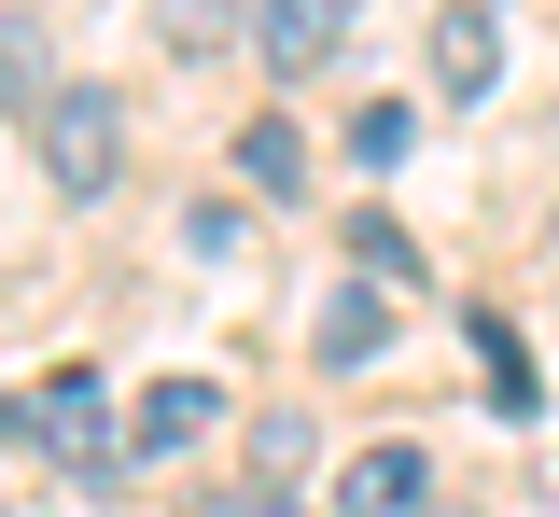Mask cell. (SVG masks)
I'll return each mask as SVG.
<instances>
[{
    "mask_svg": "<svg viewBox=\"0 0 559 517\" xmlns=\"http://www.w3.org/2000/svg\"><path fill=\"white\" fill-rule=\"evenodd\" d=\"M349 280H392V294H406V280H419V238L392 211H349Z\"/></svg>",
    "mask_w": 559,
    "mask_h": 517,
    "instance_id": "obj_10",
    "label": "cell"
},
{
    "mask_svg": "<svg viewBox=\"0 0 559 517\" xmlns=\"http://www.w3.org/2000/svg\"><path fill=\"white\" fill-rule=\"evenodd\" d=\"M238 182H266V196H294V182H308V141H294V112L238 127Z\"/></svg>",
    "mask_w": 559,
    "mask_h": 517,
    "instance_id": "obj_11",
    "label": "cell"
},
{
    "mask_svg": "<svg viewBox=\"0 0 559 517\" xmlns=\"http://www.w3.org/2000/svg\"><path fill=\"white\" fill-rule=\"evenodd\" d=\"M0 434H28V406H14V392H0Z\"/></svg>",
    "mask_w": 559,
    "mask_h": 517,
    "instance_id": "obj_15",
    "label": "cell"
},
{
    "mask_svg": "<svg viewBox=\"0 0 559 517\" xmlns=\"http://www.w3.org/2000/svg\"><path fill=\"white\" fill-rule=\"evenodd\" d=\"M210 420H224V392H210V377H154V392L127 406V461H168V447H197Z\"/></svg>",
    "mask_w": 559,
    "mask_h": 517,
    "instance_id": "obj_5",
    "label": "cell"
},
{
    "mask_svg": "<svg viewBox=\"0 0 559 517\" xmlns=\"http://www.w3.org/2000/svg\"><path fill=\"white\" fill-rule=\"evenodd\" d=\"M238 28H252L238 0H154V43H168V57H224Z\"/></svg>",
    "mask_w": 559,
    "mask_h": 517,
    "instance_id": "obj_9",
    "label": "cell"
},
{
    "mask_svg": "<svg viewBox=\"0 0 559 517\" xmlns=\"http://www.w3.org/2000/svg\"><path fill=\"white\" fill-rule=\"evenodd\" d=\"M476 377H489V406H503V420H532V406H546V364H532V336H518L503 308L476 322Z\"/></svg>",
    "mask_w": 559,
    "mask_h": 517,
    "instance_id": "obj_7",
    "label": "cell"
},
{
    "mask_svg": "<svg viewBox=\"0 0 559 517\" xmlns=\"http://www.w3.org/2000/svg\"><path fill=\"white\" fill-rule=\"evenodd\" d=\"M308 350H322V364H378V350H392V294H378V280H349L336 308H322V322H308Z\"/></svg>",
    "mask_w": 559,
    "mask_h": 517,
    "instance_id": "obj_6",
    "label": "cell"
},
{
    "mask_svg": "<svg viewBox=\"0 0 559 517\" xmlns=\"http://www.w3.org/2000/svg\"><path fill=\"white\" fill-rule=\"evenodd\" d=\"M28 447H43L57 476H112V461H127V420H112V392H98V377L70 364L57 392L28 406Z\"/></svg>",
    "mask_w": 559,
    "mask_h": 517,
    "instance_id": "obj_2",
    "label": "cell"
},
{
    "mask_svg": "<svg viewBox=\"0 0 559 517\" xmlns=\"http://www.w3.org/2000/svg\"><path fill=\"white\" fill-rule=\"evenodd\" d=\"M433 504V461H419V447H364V461H349V517H419Z\"/></svg>",
    "mask_w": 559,
    "mask_h": 517,
    "instance_id": "obj_8",
    "label": "cell"
},
{
    "mask_svg": "<svg viewBox=\"0 0 559 517\" xmlns=\"http://www.w3.org/2000/svg\"><path fill=\"white\" fill-rule=\"evenodd\" d=\"M349 154H364V168H406V154H419V112H406V98L349 112Z\"/></svg>",
    "mask_w": 559,
    "mask_h": 517,
    "instance_id": "obj_13",
    "label": "cell"
},
{
    "mask_svg": "<svg viewBox=\"0 0 559 517\" xmlns=\"http://www.w3.org/2000/svg\"><path fill=\"white\" fill-rule=\"evenodd\" d=\"M57 84H43V43H28V14H0V112H43Z\"/></svg>",
    "mask_w": 559,
    "mask_h": 517,
    "instance_id": "obj_12",
    "label": "cell"
},
{
    "mask_svg": "<svg viewBox=\"0 0 559 517\" xmlns=\"http://www.w3.org/2000/svg\"><path fill=\"white\" fill-rule=\"evenodd\" d=\"M28 141H43V182H57V196H112V168H127V98H112V84H57V98L28 112Z\"/></svg>",
    "mask_w": 559,
    "mask_h": 517,
    "instance_id": "obj_1",
    "label": "cell"
},
{
    "mask_svg": "<svg viewBox=\"0 0 559 517\" xmlns=\"http://www.w3.org/2000/svg\"><path fill=\"white\" fill-rule=\"evenodd\" d=\"M349 28H364V0H252V57L266 71H322Z\"/></svg>",
    "mask_w": 559,
    "mask_h": 517,
    "instance_id": "obj_3",
    "label": "cell"
},
{
    "mask_svg": "<svg viewBox=\"0 0 559 517\" xmlns=\"http://www.w3.org/2000/svg\"><path fill=\"white\" fill-rule=\"evenodd\" d=\"M433 84H448V98H489V84H503V14H489V0H448V14H433Z\"/></svg>",
    "mask_w": 559,
    "mask_h": 517,
    "instance_id": "obj_4",
    "label": "cell"
},
{
    "mask_svg": "<svg viewBox=\"0 0 559 517\" xmlns=\"http://www.w3.org/2000/svg\"><path fill=\"white\" fill-rule=\"evenodd\" d=\"M210 517H294V490H280V476H266V490H224V504H210Z\"/></svg>",
    "mask_w": 559,
    "mask_h": 517,
    "instance_id": "obj_14",
    "label": "cell"
}]
</instances>
